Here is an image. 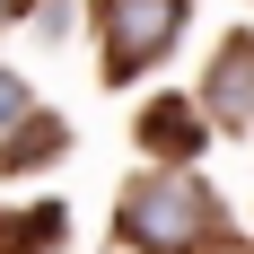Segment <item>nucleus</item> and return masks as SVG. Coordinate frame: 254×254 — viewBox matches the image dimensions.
<instances>
[{"label":"nucleus","mask_w":254,"mask_h":254,"mask_svg":"<svg viewBox=\"0 0 254 254\" xmlns=\"http://www.w3.org/2000/svg\"><path fill=\"white\" fill-rule=\"evenodd\" d=\"M140 140H149V149H167V158H193V149L210 140V123H202L184 97H158L149 114H140Z\"/></svg>","instance_id":"nucleus-4"},{"label":"nucleus","mask_w":254,"mask_h":254,"mask_svg":"<svg viewBox=\"0 0 254 254\" xmlns=\"http://www.w3.org/2000/svg\"><path fill=\"white\" fill-rule=\"evenodd\" d=\"M176 26H184V0H105V70L131 79L140 62H158V53L176 44Z\"/></svg>","instance_id":"nucleus-2"},{"label":"nucleus","mask_w":254,"mask_h":254,"mask_svg":"<svg viewBox=\"0 0 254 254\" xmlns=\"http://www.w3.org/2000/svg\"><path fill=\"white\" fill-rule=\"evenodd\" d=\"M114 228H123V246H140V254H193V246L219 237V202H210L193 176H149V184L123 193Z\"/></svg>","instance_id":"nucleus-1"},{"label":"nucleus","mask_w":254,"mask_h":254,"mask_svg":"<svg viewBox=\"0 0 254 254\" xmlns=\"http://www.w3.org/2000/svg\"><path fill=\"white\" fill-rule=\"evenodd\" d=\"M18 123H26V79L0 70V131H18Z\"/></svg>","instance_id":"nucleus-6"},{"label":"nucleus","mask_w":254,"mask_h":254,"mask_svg":"<svg viewBox=\"0 0 254 254\" xmlns=\"http://www.w3.org/2000/svg\"><path fill=\"white\" fill-rule=\"evenodd\" d=\"M9 9H18V0H0V18H9Z\"/></svg>","instance_id":"nucleus-7"},{"label":"nucleus","mask_w":254,"mask_h":254,"mask_svg":"<svg viewBox=\"0 0 254 254\" xmlns=\"http://www.w3.org/2000/svg\"><path fill=\"white\" fill-rule=\"evenodd\" d=\"M210 114L219 123H246L254 114V35H228L219 62H210Z\"/></svg>","instance_id":"nucleus-3"},{"label":"nucleus","mask_w":254,"mask_h":254,"mask_svg":"<svg viewBox=\"0 0 254 254\" xmlns=\"http://www.w3.org/2000/svg\"><path fill=\"white\" fill-rule=\"evenodd\" d=\"M53 149H62V123H53V114H26V131L0 149V176H18V167H44Z\"/></svg>","instance_id":"nucleus-5"}]
</instances>
